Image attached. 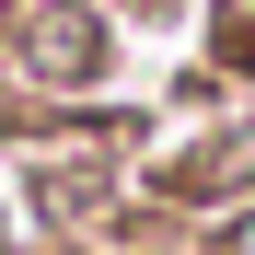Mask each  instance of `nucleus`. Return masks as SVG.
Instances as JSON below:
<instances>
[{"label":"nucleus","instance_id":"nucleus-1","mask_svg":"<svg viewBox=\"0 0 255 255\" xmlns=\"http://www.w3.org/2000/svg\"><path fill=\"white\" fill-rule=\"evenodd\" d=\"M23 58L47 70V81H81V70L105 58V35L81 23V12H35V23H23Z\"/></svg>","mask_w":255,"mask_h":255},{"label":"nucleus","instance_id":"nucleus-2","mask_svg":"<svg viewBox=\"0 0 255 255\" xmlns=\"http://www.w3.org/2000/svg\"><path fill=\"white\" fill-rule=\"evenodd\" d=\"M209 255H255V197L232 209V221H221V232H209Z\"/></svg>","mask_w":255,"mask_h":255}]
</instances>
